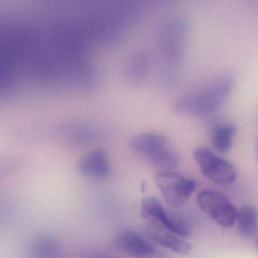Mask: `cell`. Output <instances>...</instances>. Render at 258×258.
<instances>
[{
    "label": "cell",
    "instance_id": "cell-13",
    "mask_svg": "<svg viewBox=\"0 0 258 258\" xmlns=\"http://www.w3.org/2000/svg\"><path fill=\"white\" fill-rule=\"evenodd\" d=\"M255 155H256V159H257L258 161V137L257 139H256V143H255Z\"/></svg>",
    "mask_w": 258,
    "mask_h": 258
},
{
    "label": "cell",
    "instance_id": "cell-10",
    "mask_svg": "<svg viewBox=\"0 0 258 258\" xmlns=\"http://www.w3.org/2000/svg\"><path fill=\"white\" fill-rule=\"evenodd\" d=\"M213 146L220 152H226L232 147L235 127L230 123L213 120L210 126Z\"/></svg>",
    "mask_w": 258,
    "mask_h": 258
},
{
    "label": "cell",
    "instance_id": "cell-2",
    "mask_svg": "<svg viewBox=\"0 0 258 258\" xmlns=\"http://www.w3.org/2000/svg\"><path fill=\"white\" fill-rule=\"evenodd\" d=\"M129 145L135 153L161 170H173L179 164L177 154L161 134H139L130 140Z\"/></svg>",
    "mask_w": 258,
    "mask_h": 258
},
{
    "label": "cell",
    "instance_id": "cell-4",
    "mask_svg": "<svg viewBox=\"0 0 258 258\" xmlns=\"http://www.w3.org/2000/svg\"><path fill=\"white\" fill-rule=\"evenodd\" d=\"M195 161L202 175L220 185H231L237 178L236 169L226 160L205 147H199L193 152Z\"/></svg>",
    "mask_w": 258,
    "mask_h": 258
},
{
    "label": "cell",
    "instance_id": "cell-9",
    "mask_svg": "<svg viewBox=\"0 0 258 258\" xmlns=\"http://www.w3.org/2000/svg\"><path fill=\"white\" fill-rule=\"evenodd\" d=\"M79 170L90 177H107L110 173V164L105 150L96 149L87 154L80 162Z\"/></svg>",
    "mask_w": 258,
    "mask_h": 258
},
{
    "label": "cell",
    "instance_id": "cell-3",
    "mask_svg": "<svg viewBox=\"0 0 258 258\" xmlns=\"http://www.w3.org/2000/svg\"><path fill=\"white\" fill-rule=\"evenodd\" d=\"M155 181L164 200L176 208L186 203L196 186L194 179L173 170L158 172Z\"/></svg>",
    "mask_w": 258,
    "mask_h": 258
},
{
    "label": "cell",
    "instance_id": "cell-14",
    "mask_svg": "<svg viewBox=\"0 0 258 258\" xmlns=\"http://www.w3.org/2000/svg\"><path fill=\"white\" fill-rule=\"evenodd\" d=\"M91 258H109V257H106V256H95V257H91Z\"/></svg>",
    "mask_w": 258,
    "mask_h": 258
},
{
    "label": "cell",
    "instance_id": "cell-15",
    "mask_svg": "<svg viewBox=\"0 0 258 258\" xmlns=\"http://www.w3.org/2000/svg\"><path fill=\"white\" fill-rule=\"evenodd\" d=\"M256 249H257V250H258V239H257V241H256Z\"/></svg>",
    "mask_w": 258,
    "mask_h": 258
},
{
    "label": "cell",
    "instance_id": "cell-12",
    "mask_svg": "<svg viewBox=\"0 0 258 258\" xmlns=\"http://www.w3.org/2000/svg\"><path fill=\"white\" fill-rule=\"evenodd\" d=\"M31 251L36 258H52L58 251V244L54 238L43 236L33 242Z\"/></svg>",
    "mask_w": 258,
    "mask_h": 258
},
{
    "label": "cell",
    "instance_id": "cell-5",
    "mask_svg": "<svg viewBox=\"0 0 258 258\" xmlns=\"http://www.w3.org/2000/svg\"><path fill=\"white\" fill-rule=\"evenodd\" d=\"M200 209L213 221L224 228L233 226L237 211L229 199L214 190H203L197 196Z\"/></svg>",
    "mask_w": 258,
    "mask_h": 258
},
{
    "label": "cell",
    "instance_id": "cell-6",
    "mask_svg": "<svg viewBox=\"0 0 258 258\" xmlns=\"http://www.w3.org/2000/svg\"><path fill=\"white\" fill-rule=\"evenodd\" d=\"M141 214L152 225L164 228L182 238L188 237L191 234L189 226L180 219L166 211L155 198L148 197L143 199L141 204Z\"/></svg>",
    "mask_w": 258,
    "mask_h": 258
},
{
    "label": "cell",
    "instance_id": "cell-7",
    "mask_svg": "<svg viewBox=\"0 0 258 258\" xmlns=\"http://www.w3.org/2000/svg\"><path fill=\"white\" fill-rule=\"evenodd\" d=\"M119 249L136 258H149L155 255L156 250L153 244L138 232L131 229L122 231L115 239Z\"/></svg>",
    "mask_w": 258,
    "mask_h": 258
},
{
    "label": "cell",
    "instance_id": "cell-11",
    "mask_svg": "<svg viewBox=\"0 0 258 258\" xmlns=\"http://www.w3.org/2000/svg\"><path fill=\"white\" fill-rule=\"evenodd\" d=\"M237 228L238 233L246 238H253L258 230V212L252 206H244L237 211Z\"/></svg>",
    "mask_w": 258,
    "mask_h": 258
},
{
    "label": "cell",
    "instance_id": "cell-1",
    "mask_svg": "<svg viewBox=\"0 0 258 258\" xmlns=\"http://www.w3.org/2000/svg\"><path fill=\"white\" fill-rule=\"evenodd\" d=\"M233 84L234 79L231 75L217 77L181 98L175 105V110L181 115L190 117L209 115L226 100Z\"/></svg>",
    "mask_w": 258,
    "mask_h": 258
},
{
    "label": "cell",
    "instance_id": "cell-8",
    "mask_svg": "<svg viewBox=\"0 0 258 258\" xmlns=\"http://www.w3.org/2000/svg\"><path fill=\"white\" fill-rule=\"evenodd\" d=\"M148 235L152 241L179 254H189L191 245L182 237L164 228L152 225L147 229Z\"/></svg>",
    "mask_w": 258,
    "mask_h": 258
}]
</instances>
